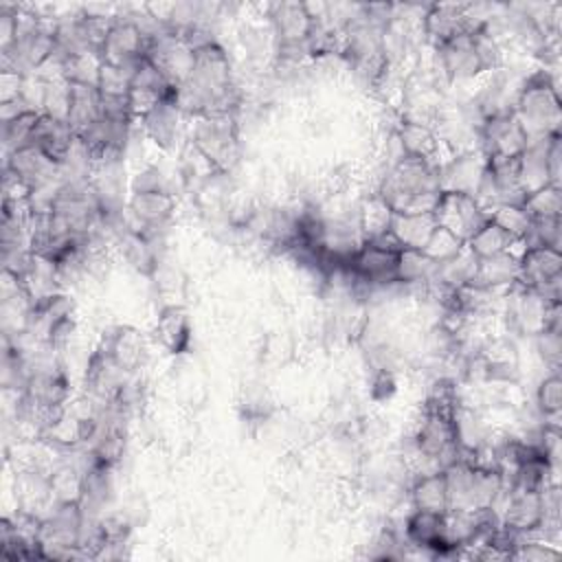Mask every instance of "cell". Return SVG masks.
Returning <instances> with one entry per match:
<instances>
[{
    "label": "cell",
    "mask_w": 562,
    "mask_h": 562,
    "mask_svg": "<svg viewBox=\"0 0 562 562\" xmlns=\"http://www.w3.org/2000/svg\"><path fill=\"white\" fill-rule=\"evenodd\" d=\"M555 558H560V547L538 536H522L509 555V560H527V562H549Z\"/></svg>",
    "instance_id": "bcb514c9"
},
{
    "label": "cell",
    "mask_w": 562,
    "mask_h": 562,
    "mask_svg": "<svg viewBox=\"0 0 562 562\" xmlns=\"http://www.w3.org/2000/svg\"><path fill=\"white\" fill-rule=\"evenodd\" d=\"M518 272H520V257L518 246L492 257L479 259L474 285H481L485 290L494 292H509L514 285H518Z\"/></svg>",
    "instance_id": "cb8c5ba5"
},
{
    "label": "cell",
    "mask_w": 562,
    "mask_h": 562,
    "mask_svg": "<svg viewBox=\"0 0 562 562\" xmlns=\"http://www.w3.org/2000/svg\"><path fill=\"white\" fill-rule=\"evenodd\" d=\"M176 209H178L176 193H162V191L130 193L127 206H125L132 228L149 237L162 235V231L173 220Z\"/></svg>",
    "instance_id": "4fadbf2b"
},
{
    "label": "cell",
    "mask_w": 562,
    "mask_h": 562,
    "mask_svg": "<svg viewBox=\"0 0 562 562\" xmlns=\"http://www.w3.org/2000/svg\"><path fill=\"white\" fill-rule=\"evenodd\" d=\"M99 347L127 373H138L147 358V345L138 329L130 325H112L101 334Z\"/></svg>",
    "instance_id": "44dd1931"
},
{
    "label": "cell",
    "mask_w": 562,
    "mask_h": 562,
    "mask_svg": "<svg viewBox=\"0 0 562 562\" xmlns=\"http://www.w3.org/2000/svg\"><path fill=\"white\" fill-rule=\"evenodd\" d=\"M143 191L176 193V182L160 165L145 162L134 173H130V193H143Z\"/></svg>",
    "instance_id": "ab89813d"
},
{
    "label": "cell",
    "mask_w": 562,
    "mask_h": 562,
    "mask_svg": "<svg viewBox=\"0 0 562 562\" xmlns=\"http://www.w3.org/2000/svg\"><path fill=\"white\" fill-rule=\"evenodd\" d=\"M472 20L468 13V4H454V2H437L428 4L422 20H419V31L424 44L428 48H435L461 33H470Z\"/></svg>",
    "instance_id": "e0dca14e"
},
{
    "label": "cell",
    "mask_w": 562,
    "mask_h": 562,
    "mask_svg": "<svg viewBox=\"0 0 562 562\" xmlns=\"http://www.w3.org/2000/svg\"><path fill=\"white\" fill-rule=\"evenodd\" d=\"M522 206L531 215V220L560 217L562 215V187L547 184V187L525 195Z\"/></svg>",
    "instance_id": "60d3db41"
},
{
    "label": "cell",
    "mask_w": 562,
    "mask_h": 562,
    "mask_svg": "<svg viewBox=\"0 0 562 562\" xmlns=\"http://www.w3.org/2000/svg\"><path fill=\"white\" fill-rule=\"evenodd\" d=\"M437 228L432 213H393L389 233L397 239L402 248L422 250Z\"/></svg>",
    "instance_id": "f1b7e54d"
},
{
    "label": "cell",
    "mask_w": 562,
    "mask_h": 562,
    "mask_svg": "<svg viewBox=\"0 0 562 562\" xmlns=\"http://www.w3.org/2000/svg\"><path fill=\"white\" fill-rule=\"evenodd\" d=\"M70 99H68V125L72 127L75 136L88 130L101 116V92L97 86L88 83H68Z\"/></svg>",
    "instance_id": "4dcf8cb0"
},
{
    "label": "cell",
    "mask_w": 562,
    "mask_h": 562,
    "mask_svg": "<svg viewBox=\"0 0 562 562\" xmlns=\"http://www.w3.org/2000/svg\"><path fill=\"white\" fill-rule=\"evenodd\" d=\"M520 272L518 285L529 290H540L542 285L562 279V252L547 246L518 248Z\"/></svg>",
    "instance_id": "7402d4cb"
},
{
    "label": "cell",
    "mask_w": 562,
    "mask_h": 562,
    "mask_svg": "<svg viewBox=\"0 0 562 562\" xmlns=\"http://www.w3.org/2000/svg\"><path fill=\"white\" fill-rule=\"evenodd\" d=\"M437 261H432L424 250L402 248L395 263V281L406 288H424L435 281Z\"/></svg>",
    "instance_id": "1f68e13d"
},
{
    "label": "cell",
    "mask_w": 562,
    "mask_h": 562,
    "mask_svg": "<svg viewBox=\"0 0 562 562\" xmlns=\"http://www.w3.org/2000/svg\"><path fill=\"white\" fill-rule=\"evenodd\" d=\"M476 266H479V259L468 248H463L454 257L437 263V274H435L432 283H439V285H443L448 290L463 288V285L474 281Z\"/></svg>",
    "instance_id": "d6a6232c"
},
{
    "label": "cell",
    "mask_w": 562,
    "mask_h": 562,
    "mask_svg": "<svg viewBox=\"0 0 562 562\" xmlns=\"http://www.w3.org/2000/svg\"><path fill=\"white\" fill-rule=\"evenodd\" d=\"M463 248H465V241H463V239H459V237L452 235L450 231L437 226V228L432 231L430 239L426 241V246H424L422 250H424L432 261L441 263V261L454 257L457 252H461Z\"/></svg>",
    "instance_id": "7dc6e473"
},
{
    "label": "cell",
    "mask_w": 562,
    "mask_h": 562,
    "mask_svg": "<svg viewBox=\"0 0 562 562\" xmlns=\"http://www.w3.org/2000/svg\"><path fill=\"white\" fill-rule=\"evenodd\" d=\"M514 116L522 125L529 138L549 136L560 132L562 123V99L558 70L533 66L522 79L516 97Z\"/></svg>",
    "instance_id": "3957f363"
},
{
    "label": "cell",
    "mask_w": 562,
    "mask_h": 562,
    "mask_svg": "<svg viewBox=\"0 0 562 562\" xmlns=\"http://www.w3.org/2000/svg\"><path fill=\"white\" fill-rule=\"evenodd\" d=\"M395 136L397 143L404 151V156H419V158H430V160H439L441 145L439 138L435 134V127L430 123L424 121H411V119H402L395 127Z\"/></svg>",
    "instance_id": "4316f807"
},
{
    "label": "cell",
    "mask_w": 562,
    "mask_h": 562,
    "mask_svg": "<svg viewBox=\"0 0 562 562\" xmlns=\"http://www.w3.org/2000/svg\"><path fill=\"white\" fill-rule=\"evenodd\" d=\"M391 215H393V211L373 191H369V195L360 198V226H362L364 239L386 233L389 224H391Z\"/></svg>",
    "instance_id": "74e56055"
},
{
    "label": "cell",
    "mask_w": 562,
    "mask_h": 562,
    "mask_svg": "<svg viewBox=\"0 0 562 562\" xmlns=\"http://www.w3.org/2000/svg\"><path fill=\"white\" fill-rule=\"evenodd\" d=\"M547 162H549L551 184L562 187V134H555V136L551 138L549 154H547Z\"/></svg>",
    "instance_id": "681fc988"
},
{
    "label": "cell",
    "mask_w": 562,
    "mask_h": 562,
    "mask_svg": "<svg viewBox=\"0 0 562 562\" xmlns=\"http://www.w3.org/2000/svg\"><path fill=\"white\" fill-rule=\"evenodd\" d=\"M494 509L498 512V518L505 527L522 536H536L542 522V496L533 490L509 487L503 492Z\"/></svg>",
    "instance_id": "d6986e66"
},
{
    "label": "cell",
    "mask_w": 562,
    "mask_h": 562,
    "mask_svg": "<svg viewBox=\"0 0 562 562\" xmlns=\"http://www.w3.org/2000/svg\"><path fill=\"white\" fill-rule=\"evenodd\" d=\"M560 314H562L560 303H551L529 288L514 285L505 294L501 321H505L507 334L533 338L547 327H562Z\"/></svg>",
    "instance_id": "52a82bcc"
},
{
    "label": "cell",
    "mask_w": 562,
    "mask_h": 562,
    "mask_svg": "<svg viewBox=\"0 0 562 562\" xmlns=\"http://www.w3.org/2000/svg\"><path fill=\"white\" fill-rule=\"evenodd\" d=\"M145 57L165 75L173 88H178L189 79L193 70L195 50L178 33L169 31L147 44Z\"/></svg>",
    "instance_id": "5bb4252c"
},
{
    "label": "cell",
    "mask_w": 562,
    "mask_h": 562,
    "mask_svg": "<svg viewBox=\"0 0 562 562\" xmlns=\"http://www.w3.org/2000/svg\"><path fill=\"white\" fill-rule=\"evenodd\" d=\"M147 40L140 29L130 20L125 9L116 13L105 40L99 46V59L110 66L134 70V66L145 57Z\"/></svg>",
    "instance_id": "8fae6325"
},
{
    "label": "cell",
    "mask_w": 562,
    "mask_h": 562,
    "mask_svg": "<svg viewBox=\"0 0 562 562\" xmlns=\"http://www.w3.org/2000/svg\"><path fill=\"white\" fill-rule=\"evenodd\" d=\"M132 90H143V92H149L158 99H165L173 92V86L165 79V75L147 59L143 57L134 70H132Z\"/></svg>",
    "instance_id": "b9f144b4"
},
{
    "label": "cell",
    "mask_w": 562,
    "mask_h": 562,
    "mask_svg": "<svg viewBox=\"0 0 562 562\" xmlns=\"http://www.w3.org/2000/svg\"><path fill=\"white\" fill-rule=\"evenodd\" d=\"M465 248H468L476 259H483V257H492V255H498V252H505V250L516 248V241H514L501 226H496L492 220H487V222L465 241Z\"/></svg>",
    "instance_id": "836d02e7"
},
{
    "label": "cell",
    "mask_w": 562,
    "mask_h": 562,
    "mask_svg": "<svg viewBox=\"0 0 562 562\" xmlns=\"http://www.w3.org/2000/svg\"><path fill=\"white\" fill-rule=\"evenodd\" d=\"M432 215L437 226L450 231L463 241H468L490 220V211L474 195L452 191H441Z\"/></svg>",
    "instance_id": "9c48e42d"
},
{
    "label": "cell",
    "mask_w": 562,
    "mask_h": 562,
    "mask_svg": "<svg viewBox=\"0 0 562 562\" xmlns=\"http://www.w3.org/2000/svg\"><path fill=\"white\" fill-rule=\"evenodd\" d=\"M2 171L13 176L15 182H20L26 191H33L37 187H44L48 182L61 180L59 176V162L53 160L48 154H44L40 147L29 145L11 156L2 158Z\"/></svg>",
    "instance_id": "ac0fdd59"
},
{
    "label": "cell",
    "mask_w": 562,
    "mask_h": 562,
    "mask_svg": "<svg viewBox=\"0 0 562 562\" xmlns=\"http://www.w3.org/2000/svg\"><path fill=\"white\" fill-rule=\"evenodd\" d=\"M555 134H560V132H555ZM555 134L529 138L525 151L518 156V184H520L525 195L551 184L547 154H549L551 138Z\"/></svg>",
    "instance_id": "d4e9b609"
},
{
    "label": "cell",
    "mask_w": 562,
    "mask_h": 562,
    "mask_svg": "<svg viewBox=\"0 0 562 562\" xmlns=\"http://www.w3.org/2000/svg\"><path fill=\"white\" fill-rule=\"evenodd\" d=\"M187 143L193 145L204 160L217 171L228 173L241 154L239 121L235 114H213L189 119Z\"/></svg>",
    "instance_id": "8992f818"
},
{
    "label": "cell",
    "mask_w": 562,
    "mask_h": 562,
    "mask_svg": "<svg viewBox=\"0 0 562 562\" xmlns=\"http://www.w3.org/2000/svg\"><path fill=\"white\" fill-rule=\"evenodd\" d=\"M408 441L417 452L439 461L441 470L459 457V448L454 443V430H452V415L448 413L422 408Z\"/></svg>",
    "instance_id": "ba28073f"
},
{
    "label": "cell",
    "mask_w": 562,
    "mask_h": 562,
    "mask_svg": "<svg viewBox=\"0 0 562 562\" xmlns=\"http://www.w3.org/2000/svg\"><path fill=\"white\" fill-rule=\"evenodd\" d=\"M75 138L77 136H75L72 127L68 125V121L55 119V116H48V114H40V121L35 125L31 145L40 147L53 160L61 162L66 158V154L70 151Z\"/></svg>",
    "instance_id": "83f0119b"
},
{
    "label": "cell",
    "mask_w": 562,
    "mask_h": 562,
    "mask_svg": "<svg viewBox=\"0 0 562 562\" xmlns=\"http://www.w3.org/2000/svg\"><path fill=\"white\" fill-rule=\"evenodd\" d=\"M55 53V20L37 15L29 7H20L15 37L9 46L0 48L2 70L22 77L40 72Z\"/></svg>",
    "instance_id": "277c9868"
},
{
    "label": "cell",
    "mask_w": 562,
    "mask_h": 562,
    "mask_svg": "<svg viewBox=\"0 0 562 562\" xmlns=\"http://www.w3.org/2000/svg\"><path fill=\"white\" fill-rule=\"evenodd\" d=\"M490 220L501 226L514 241L516 246L525 239V235L531 228V215L525 211L522 204H501L490 209Z\"/></svg>",
    "instance_id": "8d00e7d4"
},
{
    "label": "cell",
    "mask_w": 562,
    "mask_h": 562,
    "mask_svg": "<svg viewBox=\"0 0 562 562\" xmlns=\"http://www.w3.org/2000/svg\"><path fill=\"white\" fill-rule=\"evenodd\" d=\"M408 503L413 509L446 514L448 512V490H446L443 470L413 476L411 487H408Z\"/></svg>",
    "instance_id": "f546056e"
},
{
    "label": "cell",
    "mask_w": 562,
    "mask_h": 562,
    "mask_svg": "<svg viewBox=\"0 0 562 562\" xmlns=\"http://www.w3.org/2000/svg\"><path fill=\"white\" fill-rule=\"evenodd\" d=\"M533 408L547 419L558 422L562 413V380L560 373H547L533 393Z\"/></svg>",
    "instance_id": "d590c367"
},
{
    "label": "cell",
    "mask_w": 562,
    "mask_h": 562,
    "mask_svg": "<svg viewBox=\"0 0 562 562\" xmlns=\"http://www.w3.org/2000/svg\"><path fill=\"white\" fill-rule=\"evenodd\" d=\"M443 479L448 490V509L476 512L496 507L505 492V481L498 470L474 465L461 454L443 468Z\"/></svg>",
    "instance_id": "5b68a950"
},
{
    "label": "cell",
    "mask_w": 562,
    "mask_h": 562,
    "mask_svg": "<svg viewBox=\"0 0 562 562\" xmlns=\"http://www.w3.org/2000/svg\"><path fill=\"white\" fill-rule=\"evenodd\" d=\"M527 143L529 136L514 114L490 116L479 130V149L485 158H518Z\"/></svg>",
    "instance_id": "9a60e30c"
},
{
    "label": "cell",
    "mask_w": 562,
    "mask_h": 562,
    "mask_svg": "<svg viewBox=\"0 0 562 562\" xmlns=\"http://www.w3.org/2000/svg\"><path fill=\"white\" fill-rule=\"evenodd\" d=\"M162 235H156V237H149L132 226H127L112 244V248L119 250V255L123 257V261L136 270L138 274L143 277H154L160 268V252H158V246L156 241L160 239Z\"/></svg>",
    "instance_id": "603a6c76"
},
{
    "label": "cell",
    "mask_w": 562,
    "mask_h": 562,
    "mask_svg": "<svg viewBox=\"0 0 562 562\" xmlns=\"http://www.w3.org/2000/svg\"><path fill=\"white\" fill-rule=\"evenodd\" d=\"M68 99H70L68 81H64V79H44L42 114L66 121L68 119Z\"/></svg>",
    "instance_id": "ee69618b"
},
{
    "label": "cell",
    "mask_w": 562,
    "mask_h": 562,
    "mask_svg": "<svg viewBox=\"0 0 562 562\" xmlns=\"http://www.w3.org/2000/svg\"><path fill=\"white\" fill-rule=\"evenodd\" d=\"M173 94L187 119L239 114L244 94L235 81L233 64L222 42H213L195 50L193 70L182 86L173 88Z\"/></svg>",
    "instance_id": "6da1fadb"
},
{
    "label": "cell",
    "mask_w": 562,
    "mask_h": 562,
    "mask_svg": "<svg viewBox=\"0 0 562 562\" xmlns=\"http://www.w3.org/2000/svg\"><path fill=\"white\" fill-rule=\"evenodd\" d=\"M140 132L147 143L158 147L165 154H173L180 143L184 140L189 119L176 103V94L171 92L169 97L160 99L140 121Z\"/></svg>",
    "instance_id": "30bf717a"
},
{
    "label": "cell",
    "mask_w": 562,
    "mask_h": 562,
    "mask_svg": "<svg viewBox=\"0 0 562 562\" xmlns=\"http://www.w3.org/2000/svg\"><path fill=\"white\" fill-rule=\"evenodd\" d=\"M263 18L272 31L274 46L305 44L314 29L307 2H270L263 7Z\"/></svg>",
    "instance_id": "2e32d148"
},
{
    "label": "cell",
    "mask_w": 562,
    "mask_h": 562,
    "mask_svg": "<svg viewBox=\"0 0 562 562\" xmlns=\"http://www.w3.org/2000/svg\"><path fill=\"white\" fill-rule=\"evenodd\" d=\"M40 121V112H26L15 119L2 121V158L11 156L13 151L29 147L33 143V132Z\"/></svg>",
    "instance_id": "e575fe53"
},
{
    "label": "cell",
    "mask_w": 562,
    "mask_h": 562,
    "mask_svg": "<svg viewBox=\"0 0 562 562\" xmlns=\"http://www.w3.org/2000/svg\"><path fill=\"white\" fill-rule=\"evenodd\" d=\"M101 59L97 53H79L61 59V79L68 83L97 86Z\"/></svg>",
    "instance_id": "f35d334b"
},
{
    "label": "cell",
    "mask_w": 562,
    "mask_h": 562,
    "mask_svg": "<svg viewBox=\"0 0 562 562\" xmlns=\"http://www.w3.org/2000/svg\"><path fill=\"white\" fill-rule=\"evenodd\" d=\"M397 391V380L395 371L391 369H375L373 380H371V397L378 402L389 400Z\"/></svg>",
    "instance_id": "c3c4849f"
},
{
    "label": "cell",
    "mask_w": 562,
    "mask_h": 562,
    "mask_svg": "<svg viewBox=\"0 0 562 562\" xmlns=\"http://www.w3.org/2000/svg\"><path fill=\"white\" fill-rule=\"evenodd\" d=\"M395 263L397 252L375 246L373 241H364L358 252L345 261V268L351 272V277L369 288L391 285L395 283Z\"/></svg>",
    "instance_id": "ffe728a7"
},
{
    "label": "cell",
    "mask_w": 562,
    "mask_h": 562,
    "mask_svg": "<svg viewBox=\"0 0 562 562\" xmlns=\"http://www.w3.org/2000/svg\"><path fill=\"white\" fill-rule=\"evenodd\" d=\"M154 338L169 351L182 353L191 345V323L180 305H165L154 323Z\"/></svg>",
    "instance_id": "484cf974"
},
{
    "label": "cell",
    "mask_w": 562,
    "mask_h": 562,
    "mask_svg": "<svg viewBox=\"0 0 562 562\" xmlns=\"http://www.w3.org/2000/svg\"><path fill=\"white\" fill-rule=\"evenodd\" d=\"M485 162H487V158L481 149H463V151L441 154L437 160L441 191L476 195V189H479L483 171H485Z\"/></svg>",
    "instance_id": "7c38bea8"
},
{
    "label": "cell",
    "mask_w": 562,
    "mask_h": 562,
    "mask_svg": "<svg viewBox=\"0 0 562 562\" xmlns=\"http://www.w3.org/2000/svg\"><path fill=\"white\" fill-rule=\"evenodd\" d=\"M533 347L540 362L549 369V373H560L562 364V327H547L538 336H533Z\"/></svg>",
    "instance_id": "7bdbcfd3"
},
{
    "label": "cell",
    "mask_w": 562,
    "mask_h": 562,
    "mask_svg": "<svg viewBox=\"0 0 562 562\" xmlns=\"http://www.w3.org/2000/svg\"><path fill=\"white\" fill-rule=\"evenodd\" d=\"M130 86H132V70L101 61V70L97 79V88L101 97H127Z\"/></svg>",
    "instance_id": "f6af8a7d"
},
{
    "label": "cell",
    "mask_w": 562,
    "mask_h": 562,
    "mask_svg": "<svg viewBox=\"0 0 562 562\" xmlns=\"http://www.w3.org/2000/svg\"><path fill=\"white\" fill-rule=\"evenodd\" d=\"M373 193L393 213H432L441 195L437 160L402 156L378 176Z\"/></svg>",
    "instance_id": "7a4b0ae2"
}]
</instances>
